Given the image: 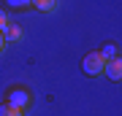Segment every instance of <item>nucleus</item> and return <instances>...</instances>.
<instances>
[{"label":"nucleus","instance_id":"f257e3e1","mask_svg":"<svg viewBox=\"0 0 122 116\" xmlns=\"http://www.w3.org/2000/svg\"><path fill=\"white\" fill-rule=\"evenodd\" d=\"M30 103H33L30 92L22 89V86H14V89H8V95H5V105L16 108V111H25V108H30Z\"/></svg>","mask_w":122,"mask_h":116},{"label":"nucleus","instance_id":"f03ea898","mask_svg":"<svg viewBox=\"0 0 122 116\" xmlns=\"http://www.w3.org/2000/svg\"><path fill=\"white\" fill-rule=\"evenodd\" d=\"M103 68H106V60L100 57L98 51H90V54H84V60H81V70H84V76H103Z\"/></svg>","mask_w":122,"mask_h":116},{"label":"nucleus","instance_id":"7ed1b4c3","mask_svg":"<svg viewBox=\"0 0 122 116\" xmlns=\"http://www.w3.org/2000/svg\"><path fill=\"white\" fill-rule=\"evenodd\" d=\"M103 76H109L111 81H119V78H122V60H119V57H117V60H109V62H106Z\"/></svg>","mask_w":122,"mask_h":116},{"label":"nucleus","instance_id":"20e7f679","mask_svg":"<svg viewBox=\"0 0 122 116\" xmlns=\"http://www.w3.org/2000/svg\"><path fill=\"white\" fill-rule=\"evenodd\" d=\"M3 38L8 41V43H16V41H22V27H19V24H14V22H8V27L3 30Z\"/></svg>","mask_w":122,"mask_h":116},{"label":"nucleus","instance_id":"39448f33","mask_svg":"<svg viewBox=\"0 0 122 116\" xmlns=\"http://www.w3.org/2000/svg\"><path fill=\"white\" fill-rule=\"evenodd\" d=\"M100 57H103V60L106 62H109V60H117V57H119V49L117 46H114V43H106V46L103 49H100V51H98Z\"/></svg>","mask_w":122,"mask_h":116},{"label":"nucleus","instance_id":"423d86ee","mask_svg":"<svg viewBox=\"0 0 122 116\" xmlns=\"http://www.w3.org/2000/svg\"><path fill=\"white\" fill-rule=\"evenodd\" d=\"M33 5H35L38 11H44V14L57 11V0H33Z\"/></svg>","mask_w":122,"mask_h":116},{"label":"nucleus","instance_id":"0eeeda50","mask_svg":"<svg viewBox=\"0 0 122 116\" xmlns=\"http://www.w3.org/2000/svg\"><path fill=\"white\" fill-rule=\"evenodd\" d=\"M5 5H8V8L22 11V8H27V5H33V0H5Z\"/></svg>","mask_w":122,"mask_h":116},{"label":"nucleus","instance_id":"6e6552de","mask_svg":"<svg viewBox=\"0 0 122 116\" xmlns=\"http://www.w3.org/2000/svg\"><path fill=\"white\" fill-rule=\"evenodd\" d=\"M0 116H25V111H16V108H11V105H0Z\"/></svg>","mask_w":122,"mask_h":116},{"label":"nucleus","instance_id":"1a4fd4ad","mask_svg":"<svg viewBox=\"0 0 122 116\" xmlns=\"http://www.w3.org/2000/svg\"><path fill=\"white\" fill-rule=\"evenodd\" d=\"M8 27V14H5V8H0V32Z\"/></svg>","mask_w":122,"mask_h":116},{"label":"nucleus","instance_id":"9d476101","mask_svg":"<svg viewBox=\"0 0 122 116\" xmlns=\"http://www.w3.org/2000/svg\"><path fill=\"white\" fill-rule=\"evenodd\" d=\"M5 49V38H3V32H0V51Z\"/></svg>","mask_w":122,"mask_h":116}]
</instances>
